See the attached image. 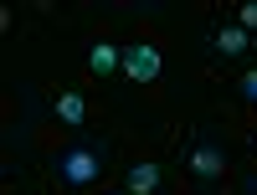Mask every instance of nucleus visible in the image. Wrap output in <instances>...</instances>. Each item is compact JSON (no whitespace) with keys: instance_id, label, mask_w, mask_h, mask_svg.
I'll return each mask as SVG.
<instances>
[{"instance_id":"obj_1","label":"nucleus","mask_w":257,"mask_h":195,"mask_svg":"<svg viewBox=\"0 0 257 195\" xmlns=\"http://www.w3.org/2000/svg\"><path fill=\"white\" fill-rule=\"evenodd\" d=\"M57 175H62V185H72V190L93 185V180L103 175V159H98V149H88V144H72V149H62V154H57Z\"/></svg>"},{"instance_id":"obj_2","label":"nucleus","mask_w":257,"mask_h":195,"mask_svg":"<svg viewBox=\"0 0 257 195\" xmlns=\"http://www.w3.org/2000/svg\"><path fill=\"white\" fill-rule=\"evenodd\" d=\"M123 72L134 77V82H155V77L165 72L160 47H149V41H134V47H123Z\"/></svg>"},{"instance_id":"obj_3","label":"nucleus","mask_w":257,"mask_h":195,"mask_svg":"<svg viewBox=\"0 0 257 195\" xmlns=\"http://www.w3.org/2000/svg\"><path fill=\"white\" fill-rule=\"evenodd\" d=\"M160 164H149V159H139V164H128V175H123V190L128 195H155L160 190Z\"/></svg>"},{"instance_id":"obj_4","label":"nucleus","mask_w":257,"mask_h":195,"mask_svg":"<svg viewBox=\"0 0 257 195\" xmlns=\"http://www.w3.org/2000/svg\"><path fill=\"white\" fill-rule=\"evenodd\" d=\"M190 169H196V180H216L226 169V154L216 144H196V149H190Z\"/></svg>"},{"instance_id":"obj_5","label":"nucleus","mask_w":257,"mask_h":195,"mask_svg":"<svg viewBox=\"0 0 257 195\" xmlns=\"http://www.w3.org/2000/svg\"><path fill=\"white\" fill-rule=\"evenodd\" d=\"M88 67L98 77H108V72H123V47H113V41H98V47L88 52Z\"/></svg>"},{"instance_id":"obj_6","label":"nucleus","mask_w":257,"mask_h":195,"mask_svg":"<svg viewBox=\"0 0 257 195\" xmlns=\"http://www.w3.org/2000/svg\"><path fill=\"white\" fill-rule=\"evenodd\" d=\"M211 47H216L221 57H242L247 52V31L242 26H216L211 31Z\"/></svg>"},{"instance_id":"obj_7","label":"nucleus","mask_w":257,"mask_h":195,"mask_svg":"<svg viewBox=\"0 0 257 195\" xmlns=\"http://www.w3.org/2000/svg\"><path fill=\"white\" fill-rule=\"evenodd\" d=\"M57 118L77 128L82 118H88V98H82V93H62V98H57Z\"/></svg>"},{"instance_id":"obj_8","label":"nucleus","mask_w":257,"mask_h":195,"mask_svg":"<svg viewBox=\"0 0 257 195\" xmlns=\"http://www.w3.org/2000/svg\"><path fill=\"white\" fill-rule=\"evenodd\" d=\"M237 26H242V31H247V36H252V31H257V0H247V6H242V11H237Z\"/></svg>"},{"instance_id":"obj_9","label":"nucleus","mask_w":257,"mask_h":195,"mask_svg":"<svg viewBox=\"0 0 257 195\" xmlns=\"http://www.w3.org/2000/svg\"><path fill=\"white\" fill-rule=\"evenodd\" d=\"M237 88H242V98H247V103H257V67H252V72H242Z\"/></svg>"}]
</instances>
